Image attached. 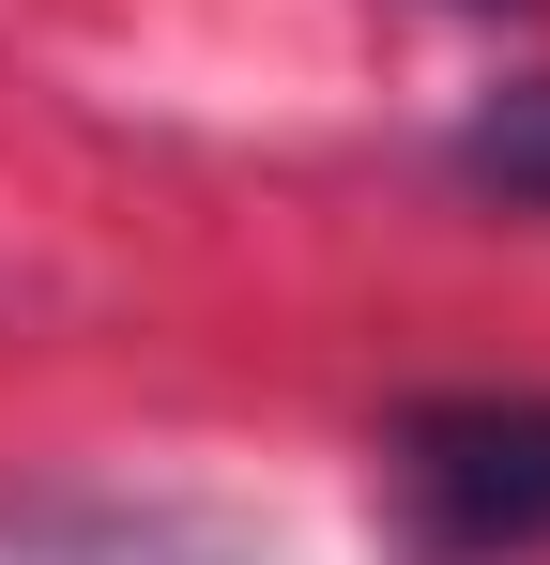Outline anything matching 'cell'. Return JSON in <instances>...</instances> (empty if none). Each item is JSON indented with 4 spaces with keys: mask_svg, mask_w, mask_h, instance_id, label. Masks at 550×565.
<instances>
[{
    "mask_svg": "<svg viewBox=\"0 0 550 565\" xmlns=\"http://www.w3.org/2000/svg\"><path fill=\"white\" fill-rule=\"evenodd\" d=\"M398 535L429 565H536L550 551V397H413L382 428Z\"/></svg>",
    "mask_w": 550,
    "mask_h": 565,
    "instance_id": "obj_1",
    "label": "cell"
},
{
    "mask_svg": "<svg viewBox=\"0 0 550 565\" xmlns=\"http://www.w3.org/2000/svg\"><path fill=\"white\" fill-rule=\"evenodd\" d=\"M458 184H489L505 214H550V77H520L458 122Z\"/></svg>",
    "mask_w": 550,
    "mask_h": 565,
    "instance_id": "obj_2",
    "label": "cell"
},
{
    "mask_svg": "<svg viewBox=\"0 0 550 565\" xmlns=\"http://www.w3.org/2000/svg\"><path fill=\"white\" fill-rule=\"evenodd\" d=\"M458 15H520V0H458Z\"/></svg>",
    "mask_w": 550,
    "mask_h": 565,
    "instance_id": "obj_3",
    "label": "cell"
}]
</instances>
